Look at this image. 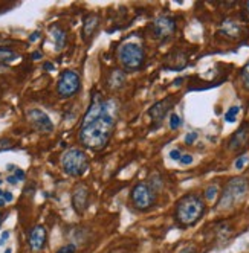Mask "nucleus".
Listing matches in <instances>:
<instances>
[{"instance_id":"nucleus-26","label":"nucleus","mask_w":249,"mask_h":253,"mask_svg":"<svg viewBox=\"0 0 249 253\" xmlns=\"http://www.w3.org/2000/svg\"><path fill=\"white\" fill-rule=\"evenodd\" d=\"M182 156H184V154H182L179 150H173V151H170V157L174 159V160H181Z\"/></svg>"},{"instance_id":"nucleus-7","label":"nucleus","mask_w":249,"mask_h":253,"mask_svg":"<svg viewBox=\"0 0 249 253\" xmlns=\"http://www.w3.org/2000/svg\"><path fill=\"white\" fill-rule=\"evenodd\" d=\"M132 202L133 206L139 211H146L154 203V192L153 188L147 183H138L132 189Z\"/></svg>"},{"instance_id":"nucleus-9","label":"nucleus","mask_w":249,"mask_h":253,"mask_svg":"<svg viewBox=\"0 0 249 253\" xmlns=\"http://www.w3.org/2000/svg\"><path fill=\"white\" fill-rule=\"evenodd\" d=\"M153 31H154L156 37L168 39L176 31V22H174V19H171V17H168V15H159L153 22Z\"/></svg>"},{"instance_id":"nucleus-23","label":"nucleus","mask_w":249,"mask_h":253,"mask_svg":"<svg viewBox=\"0 0 249 253\" xmlns=\"http://www.w3.org/2000/svg\"><path fill=\"white\" fill-rule=\"evenodd\" d=\"M75 246L74 244H67V246H63V247H60L55 253H75Z\"/></svg>"},{"instance_id":"nucleus-32","label":"nucleus","mask_w":249,"mask_h":253,"mask_svg":"<svg viewBox=\"0 0 249 253\" xmlns=\"http://www.w3.org/2000/svg\"><path fill=\"white\" fill-rule=\"evenodd\" d=\"M179 253H196V249H194V247H185V249H182Z\"/></svg>"},{"instance_id":"nucleus-12","label":"nucleus","mask_w":249,"mask_h":253,"mask_svg":"<svg viewBox=\"0 0 249 253\" xmlns=\"http://www.w3.org/2000/svg\"><path fill=\"white\" fill-rule=\"evenodd\" d=\"M89 205V189L84 185H78L72 194V206L77 213H83Z\"/></svg>"},{"instance_id":"nucleus-33","label":"nucleus","mask_w":249,"mask_h":253,"mask_svg":"<svg viewBox=\"0 0 249 253\" xmlns=\"http://www.w3.org/2000/svg\"><path fill=\"white\" fill-rule=\"evenodd\" d=\"M6 180H8V183H12V185H14V183H17V182H19V180H17V177H15V175H9V177H8Z\"/></svg>"},{"instance_id":"nucleus-14","label":"nucleus","mask_w":249,"mask_h":253,"mask_svg":"<svg viewBox=\"0 0 249 253\" xmlns=\"http://www.w3.org/2000/svg\"><path fill=\"white\" fill-rule=\"evenodd\" d=\"M98 23H100V19H98V15H86V19L83 22V37L84 40H89L94 35V32L97 31L98 28Z\"/></svg>"},{"instance_id":"nucleus-5","label":"nucleus","mask_w":249,"mask_h":253,"mask_svg":"<svg viewBox=\"0 0 249 253\" xmlns=\"http://www.w3.org/2000/svg\"><path fill=\"white\" fill-rule=\"evenodd\" d=\"M118 58L126 69L135 70L144 63V50L138 43H124L118 49Z\"/></svg>"},{"instance_id":"nucleus-4","label":"nucleus","mask_w":249,"mask_h":253,"mask_svg":"<svg viewBox=\"0 0 249 253\" xmlns=\"http://www.w3.org/2000/svg\"><path fill=\"white\" fill-rule=\"evenodd\" d=\"M61 167L67 175L80 177L89 168V159L84 151L78 148H70L61 157Z\"/></svg>"},{"instance_id":"nucleus-1","label":"nucleus","mask_w":249,"mask_h":253,"mask_svg":"<svg viewBox=\"0 0 249 253\" xmlns=\"http://www.w3.org/2000/svg\"><path fill=\"white\" fill-rule=\"evenodd\" d=\"M116 121V105L113 101L95 95L83 118L80 142L86 148L102 150L109 143Z\"/></svg>"},{"instance_id":"nucleus-17","label":"nucleus","mask_w":249,"mask_h":253,"mask_svg":"<svg viewBox=\"0 0 249 253\" xmlns=\"http://www.w3.org/2000/svg\"><path fill=\"white\" fill-rule=\"evenodd\" d=\"M50 34H52V37H54L57 50L63 49V46L66 43V32L63 29H60V28H52L50 29Z\"/></svg>"},{"instance_id":"nucleus-38","label":"nucleus","mask_w":249,"mask_h":253,"mask_svg":"<svg viewBox=\"0 0 249 253\" xmlns=\"http://www.w3.org/2000/svg\"><path fill=\"white\" fill-rule=\"evenodd\" d=\"M2 220H3V215H2V212H0V226H2Z\"/></svg>"},{"instance_id":"nucleus-28","label":"nucleus","mask_w":249,"mask_h":253,"mask_svg":"<svg viewBox=\"0 0 249 253\" xmlns=\"http://www.w3.org/2000/svg\"><path fill=\"white\" fill-rule=\"evenodd\" d=\"M9 238V232H3L2 237H0V246H3V243Z\"/></svg>"},{"instance_id":"nucleus-10","label":"nucleus","mask_w":249,"mask_h":253,"mask_svg":"<svg viewBox=\"0 0 249 253\" xmlns=\"http://www.w3.org/2000/svg\"><path fill=\"white\" fill-rule=\"evenodd\" d=\"M176 99L174 98H165V99H161V101H157L154 105H151L150 108V118L154 121V122H161L165 115L168 113L170 108L174 105Z\"/></svg>"},{"instance_id":"nucleus-11","label":"nucleus","mask_w":249,"mask_h":253,"mask_svg":"<svg viewBox=\"0 0 249 253\" xmlns=\"http://www.w3.org/2000/svg\"><path fill=\"white\" fill-rule=\"evenodd\" d=\"M248 140H249V122H245L240 128L233 134V137H231L228 148L231 151H237L246 145Z\"/></svg>"},{"instance_id":"nucleus-21","label":"nucleus","mask_w":249,"mask_h":253,"mask_svg":"<svg viewBox=\"0 0 249 253\" xmlns=\"http://www.w3.org/2000/svg\"><path fill=\"white\" fill-rule=\"evenodd\" d=\"M217 192H219V188L216 185H211L206 188L205 191V197L208 198V200H214V198L217 197Z\"/></svg>"},{"instance_id":"nucleus-20","label":"nucleus","mask_w":249,"mask_h":253,"mask_svg":"<svg viewBox=\"0 0 249 253\" xmlns=\"http://www.w3.org/2000/svg\"><path fill=\"white\" fill-rule=\"evenodd\" d=\"M239 110H240V108H239L237 105L231 107L229 110H228V113L225 115V119H226V122H234V121H236V118H237V113H239Z\"/></svg>"},{"instance_id":"nucleus-34","label":"nucleus","mask_w":249,"mask_h":253,"mask_svg":"<svg viewBox=\"0 0 249 253\" xmlns=\"http://www.w3.org/2000/svg\"><path fill=\"white\" fill-rule=\"evenodd\" d=\"M32 58H34V60H39V58H42V53H40V52H35L34 55H32Z\"/></svg>"},{"instance_id":"nucleus-8","label":"nucleus","mask_w":249,"mask_h":253,"mask_svg":"<svg viewBox=\"0 0 249 253\" xmlns=\"http://www.w3.org/2000/svg\"><path fill=\"white\" fill-rule=\"evenodd\" d=\"M26 119L40 133H50L54 130V124H52L50 118L40 108H29L26 112Z\"/></svg>"},{"instance_id":"nucleus-24","label":"nucleus","mask_w":249,"mask_h":253,"mask_svg":"<svg viewBox=\"0 0 249 253\" xmlns=\"http://www.w3.org/2000/svg\"><path fill=\"white\" fill-rule=\"evenodd\" d=\"M246 162H248V156H246V154L240 156V157L236 160V168H237V169H243V167L246 165Z\"/></svg>"},{"instance_id":"nucleus-39","label":"nucleus","mask_w":249,"mask_h":253,"mask_svg":"<svg viewBox=\"0 0 249 253\" xmlns=\"http://www.w3.org/2000/svg\"><path fill=\"white\" fill-rule=\"evenodd\" d=\"M0 195H3V191L2 189H0Z\"/></svg>"},{"instance_id":"nucleus-37","label":"nucleus","mask_w":249,"mask_h":253,"mask_svg":"<svg viewBox=\"0 0 249 253\" xmlns=\"http://www.w3.org/2000/svg\"><path fill=\"white\" fill-rule=\"evenodd\" d=\"M5 203H6V202H5V200H3V198H0V206H3V205H5Z\"/></svg>"},{"instance_id":"nucleus-6","label":"nucleus","mask_w":249,"mask_h":253,"mask_svg":"<svg viewBox=\"0 0 249 253\" xmlns=\"http://www.w3.org/2000/svg\"><path fill=\"white\" fill-rule=\"evenodd\" d=\"M80 75L75 70H64L57 83V92L61 98L74 96L80 90Z\"/></svg>"},{"instance_id":"nucleus-3","label":"nucleus","mask_w":249,"mask_h":253,"mask_svg":"<svg viewBox=\"0 0 249 253\" xmlns=\"http://www.w3.org/2000/svg\"><path fill=\"white\" fill-rule=\"evenodd\" d=\"M249 191V180L246 177H234L231 178L228 185L225 186L220 200L217 203L219 209H229L234 205H237L239 202H242L245 195Z\"/></svg>"},{"instance_id":"nucleus-15","label":"nucleus","mask_w":249,"mask_h":253,"mask_svg":"<svg viewBox=\"0 0 249 253\" xmlns=\"http://www.w3.org/2000/svg\"><path fill=\"white\" fill-rule=\"evenodd\" d=\"M222 32H225L228 37H233V39H237L240 32H242V26L237 25L236 22L233 20H228L222 25Z\"/></svg>"},{"instance_id":"nucleus-13","label":"nucleus","mask_w":249,"mask_h":253,"mask_svg":"<svg viewBox=\"0 0 249 253\" xmlns=\"http://www.w3.org/2000/svg\"><path fill=\"white\" fill-rule=\"evenodd\" d=\"M48 240V232L45 226H35L31 232H29V247L32 250H42L46 244Z\"/></svg>"},{"instance_id":"nucleus-29","label":"nucleus","mask_w":249,"mask_h":253,"mask_svg":"<svg viewBox=\"0 0 249 253\" xmlns=\"http://www.w3.org/2000/svg\"><path fill=\"white\" fill-rule=\"evenodd\" d=\"M15 177H17V180H25V172L22 169H17L15 171Z\"/></svg>"},{"instance_id":"nucleus-30","label":"nucleus","mask_w":249,"mask_h":253,"mask_svg":"<svg viewBox=\"0 0 249 253\" xmlns=\"http://www.w3.org/2000/svg\"><path fill=\"white\" fill-rule=\"evenodd\" d=\"M40 37V32L39 31H35L34 34H31V37H29V40L31 42H37V39Z\"/></svg>"},{"instance_id":"nucleus-27","label":"nucleus","mask_w":249,"mask_h":253,"mask_svg":"<svg viewBox=\"0 0 249 253\" xmlns=\"http://www.w3.org/2000/svg\"><path fill=\"white\" fill-rule=\"evenodd\" d=\"M196 139H198V134H196V133H188L187 137H185V142H187V143H193Z\"/></svg>"},{"instance_id":"nucleus-22","label":"nucleus","mask_w":249,"mask_h":253,"mask_svg":"<svg viewBox=\"0 0 249 253\" xmlns=\"http://www.w3.org/2000/svg\"><path fill=\"white\" fill-rule=\"evenodd\" d=\"M181 125H182V119L179 118V115L173 113V115L170 116V126H171V130L179 128Z\"/></svg>"},{"instance_id":"nucleus-16","label":"nucleus","mask_w":249,"mask_h":253,"mask_svg":"<svg viewBox=\"0 0 249 253\" xmlns=\"http://www.w3.org/2000/svg\"><path fill=\"white\" fill-rule=\"evenodd\" d=\"M19 58V53L14 52L11 47H0V64H6Z\"/></svg>"},{"instance_id":"nucleus-25","label":"nucleus","mask_w":249,"mask_h":253,"mask_svg":"<svg viewBox=\"0 0 249 253\" xmlns=\"http://www.w3.org/2000/svg\"><path fill=\"white\" fill-rule=\"evenodd\" d=\"M179 162H181L182 165H190L191 162H193V157H191L190 154H184V156L181 157V160H179Z\"/></svg>"},{"instance_id":"nucleus-35","label":"nucleus","mask_w":249,"mask_h":253,"mask_svg":"<svg viewBox=\"0 0 249 253\" xmlns=\"http://www.w3.org/2000/svg\"><path fill=\"white\" fill-rule=\"evenodd\" d=\"M43 67H45L46 70H52V69H54V66H52V64H49V63H46V64H45Z\"/></svg>"},{"instance_id":"nucleus-18","label":"nucleus","mask_w":249,"mask_h":253,"mask_svg":"<svg viewBox=\"0 0 249 253\" xmlns=\"http://www.w3.org/2000/svg\"><path fill=\"white\" fill-rule=\"evenodd\" d=\"M124 80H126V77H124V74L121 70H115L113 74L110 75V78H109V84H110V87H119L122 83H124Z\"/></svg>"},{"instance_id":"nucleus-31","label":"nucleus","mask_w":249,"mask_h":253,"mask_svg":"<svg viewBox=\"0 0 249 253\" xmlns=\"http://www.w3.org/2000/svg\"><path fill=\"white\" fill-rule=\"evenodd\" d=\"M3 200H5V202H12V194L8 192V191L3 192Z\"/></svg>"},{"instance_id":"nucleus-36","label":"nucleus","mask_w":249,"mask_h":253,"mask_svg":"<svg viewBox=\"0 0 249 253\" xmlns=\"http://www.w3.org/2000/svg\"><path fill=\"white\" fill-rule=\"evenodd\" d=\"M245 9H246V14H248V17H249V2L246 3V6H245Z\"/></svg>"},{"instance_id":"nucleus-19","label":"nucleus","mask_w":249,"mask_h":253,"mask_svg":"<svg viewBox=\"0 0 249 253\" xmlns=\"http://www.w3.org/2000/svg\"><path fill=\"white\" fill-rule=\"evenodd\" d=\"M240 78H242L243 85L249 90V63H246L245 67L242 69V72H240Z\"/></svg>"},{"instance_id":"nucleus-40","label":"nucleus","mask_w":249,"mask_h":253,"mask_svg":"<svg viewBox=\"0 0 249 253\" xmlns=\"http://www.w3.org/2000/svg\"><path fill=\"white\" fill-rule=\"evenodd\" d=\"M0 183H2V180H0Z\"/></svg>"},{"instance_id":"nucleus-2","label":"nucleus","mask_w":249,"mask_h":253,"mask_svg":"<svg viewBox=\"0 0 249 253\" xmlns=\"http://www.w3.org/2000/svg\"><path fill=\"white\" fill-rule=\"evenodd\" d=\"M205 212L203 200L196 194L182 197L176 205V220L182 226H191L198 223Z\"/></svg>"}]
</instances>
